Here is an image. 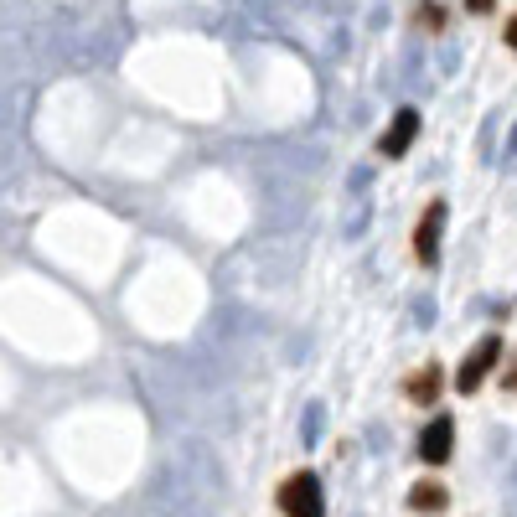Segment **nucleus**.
Here are the masks:
<instances>
[{
	"label": "nucleus",
	"mask_w": 517,
	"mask_h": 517,
	"mask_svg": "<svg viewBox=\"0 0 517 517\" xmlns=\"http://www.w3.org/2000/svg\"><path fill=\"white\" fill-rule=\"evenodd\" d=\"M275 502H280V512H285V517H321V512H326L316 471H295V476H285Z\"/></svg>",
	"instance_id": "obj_1"
},
{
	"label": "nucleus",
	"mask_w": 517,
	"mask_h": 517,
	"mask_svg": "<svg viewBox=\"0 0 517 517\" xmlns=\"http://www.w3.org/2000/svg\"><path fill=\"white\" fill-rule=\"evenodd\" d=\"M497 362H502V337H497V331H486V337L471 347V357L461 362V373H455V388H461V393H476Z\"/></svg>",
	"instance_id": "obj_2"
},
{
	"label": "nucleus",
	"mask_w": 517,
	"mask_h": 517,
	"mask_svg": "<svg viewBox=\"0 0 517 517\" xmlns=\"http://www.w3.org/2000/svg\"><path fill=\"white\" fill-rule=\"evenodd\" d=\"M399 393H404V404H414V409L440 404V393H445V368H440V362H424V368H414V373L399 383Z\"/></svg>",
	"instance_id": "obj_3"
},
{
	"label": "nucleus",
	"mask_w": 517,
	"mask_h": 517,
	"mask_svg": "<svg viewBox=\"0 0 517 517\" xmlns=\"http://www.w3.org/2000/svg\"><path fill=\"white\" fill-rule=\"evenodd\" d=\"M440 228H445V202L435 197L430 207H424L419 228H414V259H419L424 269H435V264H440Z\"/></svg>",
	"instance_id": "obj_4"
},
{
	"label": "nucleus",
	"mask_w": 517,
	"mask_h": 517,
	"mask_svg": "<svg viewBox=\"0 0 517 517\" xmlns=\"http://www.w3.org/2000/svg\"><path fill=\"white\" fill-rule=\"evenodd\" d=\"M419 140V109L414 104H404L399 114H393V125H388V135L378 140V156L383 161H399V156H409V145Z\"/></svg>",
	"instance_id": "obj_5"
},
{
	"label": "nucleus",
	"mask_w": 517,
	"mask_h": 517,
	"mask_svg": "<svg viewBox=\"0 0 517 517\" xmlns=\"http://www.w3.org/2000/svg\"><path fill=\"white\" fill-rule=\"evenodd\" d=\"M450 450H455V419L440 414V419H430V430L419 435V461L424 466H445Z\"/></svg>",
	"instance_id": "obj_6"
},
{
	"label": "nucleus",
	"mask_w": 517,
	"mask_h": 517,
	"mask_svg": "<svg viewBox=\"0 0 517 517\" xmlns=\"http://www.w3.org/2000/svg\"><path fill=\"white\" fill-rule=\"evenodd\" d=\"M409 21H414V32H424V37H440V32H445V6H440V0H414Z\"/></svg>",
	"instance_id": "obj_7"
},
{
	"label": "nucleus",
	"mask_w": 517,
	"mask_h": 517,
	"mask_svg": "<svg viewBox=\"0 0 517 517\" xmlns=\"http://www.w3.org/2000/svg\"><path fill=\"white\" fill-rule=\"evenodd\" d=\"M409 507H414V512H445V507H450V492H445L440 481H419L414 492H409Z\"/></svg>",
	"instance_id": "obj_8"
},
{
	"label": "nucleus",
	"mask_w": 517,
	"mask_h": 517,
	"mask_svg": "<svg viewBox=\"0 0 517 517\" xmlns=\"http://www.w3.org/2000/svg\"><path fill=\"white\" fill-rule=\"evenodd\" d=\"M502 388H507V393H517V357L502 368Z\"/></svg>",
	"instance_id": "obj_9"
},
{
	"label": "nucleus",
	"mask_w": 517,
	"mask_h": 517,
	"mask_svg": "<svg viewBox=\"0 0 517 517\" xmlns=\"http://www.w3.org/2000/svg\"><path fill=\"white\" fill-rule=\"evenodd\" d=\"M502 42H507V52H517V11L507 16V32H502Z\"/></svg>",
	"instance_id": "obj_10"
},
{
	"label": "nucleus",
	"mask_w": 517,
	"mask_h": 517,
	"mask_svg": "<svg viewBox=\"0 0 517 517\" xmlns=\"http://www.w3.org/2000/svg\"><path fill=\"white\" fill-rule=\"evenodd\" d=\"M466 11H471V16H486V11H497V0H466Z\"/></svg>",
	"instance_id": "obj_11"
}]
</instances>
